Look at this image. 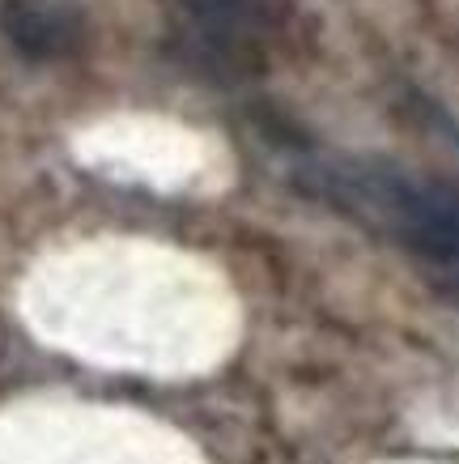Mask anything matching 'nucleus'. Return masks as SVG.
Listing matches in <instances>:
<instances>
[{
	"mask_svg": "<svg viewBox=\"0 0 459 464\" xmlns=\"http://www.w3.org/2000/svg\"><path fill=\"white\" fill-rule=\"evenodd\" d=\"M323 197L358 209L387 235L434 265L459 268V192L446 183H417L383 167H328L315 175Z\"/></svg>",
	"mask_w": 459,
	"mask_h": 464,
	"instance_id": "obj_1",
	"label": "nucleus"
},
{
	"mask_svg": "<svg viewBox=\"0 0 459 464\" xmlns=\"http://www.w3.org/2000/svg\"><path fill=\"white\" fill-rule=\"evenodd\" d=\"M264 30V0H183V39L213 64L234 69L243 60H255Z\"/></svg>",
	"mask_w": 459,
	"mask_h": 464,
	"instance_id": "obj_2",
	"label": "nucleus"
},
{
	"mask_svg": "<svg viewBox=\"0 0 459 464\" xmlns=\"http://www.w3.org/2000/svg\"><path fill=\"white\" fill-rule=\"evenodd\" d=\"M0 26L26 60H64L81 47V22L52 0H5Z\"/></svg>",
	"mask_w": 459,
	"mask_h": 464,
	"instance_id": "obj_3",
	"label": "nucleus"
}]
</instances>
